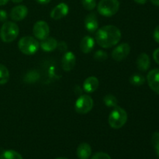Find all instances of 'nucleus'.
<instances>
[{"label":"nucleus","instance_id":"nucleus-20","mask_svg":"<svg viewBox=\"0 0 159 159\" xmlns=\"http://www.w3.org/2000/svg\"><path fill=\"white\" fill-rule=\"evenodd\" d=\"M39 79H40V74L38 73V71H35V70H31L25 75L23 80L27 83H34L38 81Z\"/></svg>","mask_w":159,"mask_h":159},{"label":"nucleus","instance_id":"nucleus-32","mask_svg":"<svg viewBox=\"0 0 159 159\" xmlns=\"http://www.w3.org/2000/svg\"><path fill=\"white\" fill-rule=\"evenodd\" d=\"M37 3L39 4H41V5H46L48 4V3L51 2V0H35Z\"/></svg>","mask_w":159,"mask_h":159},{"label":"nucleus","instance_id":"nucleus-29","mask_svg":"<svg viewBox=\"0 0 159 159\" xmlns=\"http://www.w3.org/2000/svg\"><path fill=\"white\" fill-rule=\"evenodd\" d=\"M57 48H58L60 51H66L67 48H68V45H67V43H65V41H61V42H60V43H57Z\"/></svg>","mask_w":159,"mask_h":159},{"label":"nucleus","instance_id":"nucleus-33","mask_svg":"<svg viewBox=\"0 0 159 159\" xmlns=\"http://www.w3.org/2000/svg\"><path fill=\"white\" fill-rule=\"evenodd\" d=\"M134 1L135 2L138 3V4L143 5V4H145L146 2H147V0H134Z\"/></svg>","mask_w":159,"mask_h":159},{"label":"nucleus","instance_id":"nucleus-5","mask_svg":"<svg viewBox=\"0 0 159 159\" xmlns=\"http://www.w3.org/2000/svg\"><path fill=\"white\" fill-rule=\"evenodd\" d=\"M119 8L120 2L118 0H100L98 3L97 10L100 15L110 17L118 12Z\"/></svg>","mask_w":159,"mask_h":159},{"label":"nucleus","instance_id":"nucleus-31","mask_svg":"<svg viewBox=\"0 0 159 159\" xmlns=\"http://www.w3.org/2000/svg\"><path fill=\"white\" fill-rule=\"evenodd\" d=\"M153 58L155 61L159 65V48H157L153 53Z\"/></svg>","mask_w":159,"mask_h":159},{"label":"nucleus","instance_id":"nucleus-24","mask_svg":"<svg viewBox=\"0 0 159 159\" xmlns=\"http://www.w3.org/2000/svg\"><path fill=\"white\" fill-rule=\"evenodd\" d=\"M82 4L84 9L92 11L96 7V0H82Z\"/></svg>","mask_w":159,"mask_h":159},{"label":"nucleus","instance_id":"nucleus-3","mask_svg":"<svg viewBox=\"0 0 159 159\" xmlns=\"http://www.w3.org/2000/svg\"><path fill=\"white\" fill-rule=\"evenodd\" d=\"M19 26L14 22L6 21L0 30V37L5 43H11L16 39L19 35Z\"/></svg>","mask_w":159,"mask_h":159},{"label":"nucleus","instance_id":"nucleus-35","mask_svg":"<svg viewBox=\"0 0 159 159\" xmlns=\"http://www.w3.org/2000/svg\"><path fill=\"white\" fill-rule=\"evenodd\" d=\"M9 0H0V6H5L8 3Z\"/></svg>","mask_w":159,"mask_h":159},{"label":"nucleus","instance_id":"nucleus-28","mask_svg":"<svg viewBox=\"0 0 159 159\" xmlns=\"http://www.w3.org/2000/svg\"><path fill=\"white\" fill-rule=\"evenodd\" d=\"M8 18L7 12L3 9H0V23H5L6 22Z\"/></svg>","mask_w":159,"mask_h":159},{"label":"nucleus","instance_id":"nucleus-2","mask_svg":"<svg viewBox=\"0 0 159 159\" xmlns=\"http://www.w3.org/2000/svg\"><path fill=\"white\" fill-rule=\"evenodd\" d=\"M127 118L128 116L125 110L116 106L110 113L108 123L112 128L120 129L126 124Z\"/></svg>","mask_w":159,"mask_h":159},{"label":"nucleus","instance_id":"nucleus-9","mask_svg":"<svg viewBox=\"0 0 159 159\" xmlns=\"http://www.w3.org/2000/svg\"><path fill=\"white\" fill-rule=\"evenodd\" d=\"M147 80L151 89L159 95V68H155L149 71Z\"/></svg>","mask_w":159,"mask_h":159},{"label":"nucleus","instance_id":"nucleus-21","mask_svg":"<svg viewBox=\"0 0 159 159\" xmlns=\"http://www.w3.org/2000/svg\"><path fill=\"white\" fill-rule=\"evenodd\" d=\"M129 81H130V83L134 86H141V85H144L145 82V78L142 75L136 73L130 76Z\"/></svg>","mask_w":159,"mask_h":159},{"label":"nucleus","instance_id":"nucleus-12","mask_svg":"<svg viewBox=\"0 0 159 159\" xmlns=\"http://www.w3.org/2000/svg\"><path fill=\"white\" fill-rule=\"evenodd\" d=\"M28 14V9L24 5H19L12 9L10 17L14 21H21L24 20Z\"/></svg>","mask_w":159,"mask_h":159},{"label":"nucleus","instance_id":"nucleus-18","mask_svg":"<svg viewBox=\"0 0 159 159\" xmlns=\"http://www.w3.org/2000/svg\"><path fill=\"white\" fill-rule=\"evenodd\" d=\"M92 155V148L87 143H82L77 148V156L79 159H89Z\"/></svg>","mask_w":159,"mask_h":159},{"label":"nucleus","instance_id":"nucleus-6","mask_svg":"<svg viewBox=\"0 0 159 159\" xmlns=\"http://www.w3.org/2000/svg\"><path fill=\"white\" fill-rule=\"evenodd\" d=\"M93 107V99L89 95H81L75 102V110L79 114H86Z\"/></svg>","mask_w":159,"mask_h":159},{"label":"nucleus","instance_id":"nucleus-15","mask_svg":"<svg viewBox=\"0 0 159 159\" xmlns=\"http://www.w3.org/2000/svg\"><path fill=\"white\" fill-rule=\"evenodd\" d=\"M95 46V40L90 36H85L80 42V50L84 54H89L93 50Z\"/></svg>","mask_w":159,"mask_h":159},{"label":"nucleus","instance_id":"nucleus-25","mask_svg":"<svg viewBox=\"0 0 159 159\" xmlns=\"http://www.w3.org/2000/svg\"><path fill=\"white\" fill-rule=\"evenodd\" d=\"M107 58H108L107 53L102 50L97 51L94 54V59L96 61H105Z\"/></svg>","mask_w":159,"mask_h":159},{"label":"nucleus","instance_id":"nucleus-37","mask_svg":"<svg viewBox=\"0 0 159 159\" xmlns=\"http://www.w3.org/2000/svg\"><path fill=\"white\" fill-rule=\"evenodd\" d=\"M56 159H68L66 158H56Z\"/></svg>","mask_w":159,"mask_h":159},{"label":"nucleus","instance_id":"nucleus-19","mask_svg":"<svg viewBox=\"0 0 159 159\" xmlns=\"http://www.w3.org/2000/svg\"><path fill=\"white\" fill-rule=\"evenodd\" d=\"M0 159H23L20 153L13 150L4 151L0 155Z\"/></svg>","mask_w":159,"mask_h":159},{"label":"nucleus","instance_id":"nucleus-27","mask_svg":"<svg viewBox=\"0 0 159 159\" xmlns=\"http://www.w3.org/2000/svg\"><path fill=\"white\" fill-rule=\"evenodd\" d=\"M91 159H111L110 155L104 152H97L95 154Z\"/></svg>","mask_w":159,"mask_h":159},{"label":"nucleus","instance_id":"nucleus-17","mask_svg":"<svg viewBox=\"0 0 159 159\" xmlns=\"http://www.w3.org/2000/svg\"><path fill=\"white\" fill-rule=\"evenodd\" d=\"M137 67L141 71H146L151 65L150 57L146 53H141L137 58Z\"/></svg>","mask_w":159,"mask_h":159},{"label":"nucleus","instance_id":"nucleus-13","mask_svg":"<svg viewBox=\"0 0 159 159\" xmlns=\"http://www.w3.org/2000/svg\"><path fill=\"white\" fill-rule=\"evenodd\" d=\"M85 27L90 33H94L98 30L99 23L96 15L94 12H92L86 16L85 19Z\"/></svg>","mask_w":159,"mask_h":159},{"label":"nucleus","instance_id":"nucleus-7","mask_svg":"<svg viewBox=\"0 0 159 159\" xmlns=\"http://www.w3.org/2000/svg\"><path fill=\"white\" fill-rule=\"evenodd\" d=\"M33 33H34V37L37 39L40 40H44L49 36L50 27L47 22L40 20L34 24Z\"/></svg>","mask_w":159,"mask_h":159},{"label":"nucleus","instance_id":"nucleus-16","mask_svg":"<svg viewBox=\"0 0 159 159\" xmlns=\"http://www.w3.org/2000/svg\"><path fill=\"white\" fill-rule=\"evenodd\" d=\"M57 40L54 37H47L44 40H42L40 43V47L43 51L51 52L54 51L57 47Z\"/></svg>","mask_w":159,"mask_h":159},{"label":"nucleus","instance_id":"nucleus-34","mask_svg":"<svg viewBox=\"0 0 159 159\" xmlns=\"http://www.w3.org/2000/svg\"><path fill=\"white\" fill-rule=\"evenodd\" d=\"M151 2H152V4L159 7V0H151Z\"/></svg>","mask_w":159,"mask_h":159},{"label":"nucleus","instance_id":"nucleus-4","mask_svg":"<svg viewBox=\"0 0 159 159\" xmlns=\"http://www.w3.org/2000/svg\"><path fill=\"white\" fill-rule=\"evenodd\" d=\"M18 48L20 51L26 55H33L38 51L40 43L34 37L30 36L23 37L19 40Z\"/></svg>","mask_w":159,"mask_h":159},{"label":"nucleus","instance_id":"nucleus-14","mask_svg":"<svg viewBox=\"0 0 159 159\" xmlns=\"http://www.w3.org/2000/svg\"><path fill=\"white\" fill-rule=\"evenodd\" d=\"M99 87V80L95 76L87 78L83 82V90L88 93H93Z\"/></svg>","mask_w":159,"mask_h":159},{"label":"nucleus","instance_id":"nucleus-1","mask_svg":"<svg viewBox=\"0 0 159 159\" xmlns=\"http://www.w3.org/2000/svg\"><path fill=\"white\" fill-rule=\"evenodd\" d=\"M121 39L120 29L113 25L102 26L96 34V41L101 48H110L115 46Z\"/></svg>","mask_w":159,"mask_h":159},{"label":"nucleus","instance_id":"nucleus-11","mask_svg":"<svg viewBox=\"0 0 159 159\" xmlns=\"http://www.w3.org/2000/svg\"><path fill=\"white\" fill-rule=\"evenodd\" d=\"M69 11V8L66 3H59L51 12V17L53 20H61L66 16Z\"/></svg>","mask_w":159,"mask_h":159},{"label":"nucleus","instance_id":"nucleus-8","mask_svg":"<svg viewBox=\"0 0 159 159\" xmlns=\"http://www.w3.org/2000/svg\"><path fill=\"white\" fill-rule=\"evenodd\" d=\"M130 47L129 43H123L116 46L112 51V57L116 61H121L129 55Z\"/></svg>","mask_w":159,"mask_h":159},{"label":"nucleus","instance_id":"nucleus-23","mask_svg":"<svg viewBox=\"0 0 159 159\" xmlns=\"http://www.w3.org/2000/svg\"><path fill=\"white\" fill-rule=\"evenodd\" d=\"M103 102L108 107H116L117 106L118 100L113 95L108 94L103 98Z\"/></svg>","mask_w":159,"mask_h":159},{"label":"nucleus","instance_id":"nucleus-30","mask_svg":"<svg viewBox=\"0 0 159 159\" xmlns=\"http://www.w3.org/2000/svg\"><path fill=\"white\" fill-rule=\"evenodd\" d=\"M154 39H155L157 43H159V25L158 26H156L155 31H154Z\"/></svg>","mask_w":159,"mask_h":159},{"label":"nucleus","instance_id":"nucleus-10","mask_svg":"<svg viewBox=\"0 0 159 159\" xmlns=\"http://www.w3.org/2000/svg\"><path fill=\"white\" fill-rule=\"evenodd\" d=\"M76 64V57L71 51H67L61 59V67L64 71H70L75 68Z\"/></svg>","mask_w":159,"mask_h":159},{"label":"nucleus","instance_id":"nucleus-26","mask_svg":"<svg viewBox=\"0 0 159 159\" xmlns=\"http://www.w3.org/2000/svg\"><path fill=\"white\" fill-rule=\"evenodd\" d=\"M152 143L156 150V153L159 157V132H155L152 135Z\"/></svg>","mask_w":159,"mask_h":159},{"label":"nucleus","instance_id":"nucleus-36","mask_svg":"<svg viewBox=\"0 0 159 159\" xmlns=\"http://www.w3.org/2000/svg\"><path fill=\"white\" fill-rule=\"evenodd\" d=\"M11 1L14 3H20L23 2V0H11Z\"/></svg>","mask_w":159,"mask_h":159},{"label":"nucleus","instance_id":"nucleus-22","mask_svg":"<svg viewBox=\"0 0 159 159\" xmlns=\"http://www.w3.org/2000/svg\"><path fill=\"white\" fill-rule=\"evenodd\" d=\"M9 79V71L4 65L0 64V85L7 83Z\"/></svg>","mask_w":159,"mask_h":159}]
</instances>
